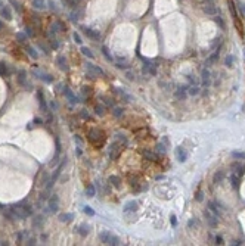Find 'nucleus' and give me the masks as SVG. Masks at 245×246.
Listing matches in <instances>:
<instances>
[{
	"instance_id": "f257e3e1",
	"label": "nucleus",
	"mask_w": 245,
	"mask_h": 246,
	"mask_svg": "<svg viewBox=\"0 0 245 246\" xmlns=\"http://www.w3.org/2000/svg\"><path fill=\"white\" fill-rule=\"evenodd\" d=\"M10 212L15 215L16 220H24L27 217H30L33 214V206L30 204H25V202H21L18 205H13L10 208Z\"/></svg>"
},
{
	"instance_id": "f03ea898",
	"label": "nucleus",
	"mask_w": 245,
	"mask_h": 246,
	"mask_svg": "<svg viewBox=\"0 0 245 246\" xmlns=\"http://www.w3.org/2000/svg\"><path fill=\"white\" fill-rule=\"evenodd\" d=\"M87 137H89V142H90L92 145H95V146H102L105 143V134L98 128H93V130L89 131Z\"/></svg>"
},
{
	"instance_id": "7ed1b4c3",
	"label": "nucleus",
	"mask_w": 245,
	"mask_h": 246,
	"mask_svg": "<svg viewBox=\"0 0 245 246\" xmlns=\"http://www.w3.org/2000/svg\"><path fill=\"white\" fill-rule=\"evenodd\" d=\"M204 218H205V222L211 227V229H216L218 226V220H217V215L214 212H211L210 209H205L204 211Z\"/></svg>"
},
{
	"instance_id": "20e7f679",
	"label": "nucleus",
	"mask_w": 245,
	"mask_h": 246,
	"mask_svg": "<svg viewBox=\"0 0 245 246\" xmlns=\"http://www.w3.org/2000/svg\"><path fill=\"white\" fill-rule=\"evenodd\" d=\"M33 74H34L36 77H38L40 80H43L44 83H52V81H53V77H52L50 74H47V72H44V71L36 69V71H33Z\"/></svg>"
},
{
	"instance_id": "39448f33",
	"label": "nucleus",
	"mask_w": 245,
	"mask_h": 246,
	"mask_svg": "<svg viewBox=\"0 0 245 246\" xmlns=\"http://www.w3.org/2000/svg\"><path fill=\"white\" fill-rule=\"evenodd\" d=\"M176 158L179 162H186L188 161V152L183 147H177L176 149Z\"/></svg>"
},
{
	"instance_id": "423d86ee",
	"label": "nucleus",
	"mask_w": 245,
	"mask_h": 246,
	"mask_svg": "<svg viewBox=\"0 0 245 246\" xmlns=\"http://www.w3.org/2000/svg\"><path fill=\"white\" fill-rule=\"evenodd\" d=\"M56 65L59 66V69H61V71H64V72H66V71L70 69L68 62H66V59H65L64 56H58V58H56Z\"/></svg>"
},
{
	"instance_id": "0eeeda50",
	"label": "nucleus",
	"mask_w": 245,
	"mask_h": 246,
	"mask_svg": "<svg viewBox=\"0 0 245 246\" xmlns=\"http://www.w3.org/2000/svg\"><path fill=\"white\" fill-rule=\"evenodd\" d=\"M138 208H139V204L136 202V200H130V202H127L126 205H124V208H123V211L127 214V212H135V211H138Z\"/></svg>"
},
{
	"instance_id": "6e6552de",
	"label": "nucleus",
	"mask_w": 245,
	"mask_h": 246,
	"mask_svg": "<svg viewBox=\"0 0 245 246\" xmlns=\"http://www.w3.org/2000/svg\"><path fill=\"white\" fill-rule=\"evenodd\" d=\"M58 208H59V197L56 195H53L49 199V209H50V212H56Z\"/></svg>"
},
{
	"instance_id": "1a4fd4ad",
	"label": "nucleus",
	"mask_w": 245,
	"mask_h": 246,
	"mask_svg": "<svg viewBox=\"0 0 245 246\" xmlns=\"http://www.w3.org/2000/svg\"><path fill=\"white\" fill-rule=\"evenodd\" d=\"M77 231H78V234H80V236L86 237L89 233H90V226H89L87 222H83V224H80V226L77 227Z\"/></svg>"
},
{
	"instance_id": "9d476101",
	"label": "nucleus",
	"mask_w": 245,
	"mask_h": 246,
	"mask_svg": "<svg viewBox=\"0 0 245 246\" xmlns=\"http://www.w3.org/2000/svg\"><path fill=\"white\" fill-rule=\"evenodd\" d=\"M174 96H176V99H177V100H185V99H186V96H188L186 87H179V88L176 90Z\"/></svg>"
},
{
	"instance_id": "9b49d317",
	"label": "nucleus",
	"mask_w": 245,
	"mask_h": 246,
	"mask_svg": "<svg viewBox=\"0 0 245 246\" xmlns=\"http://www.w3.org/2000/svg\"><path fill=\"white\" fill-rule=\"evenodd\" d=\"M37 97H38V103H40V108L43 112H47V106H46V100H44V95L41 90L37 92Z\"/></svg>"
},
{
	"instance_id": "f8f14e48",
	"label": "nucleus",
	"mask_w": 245,
	"mask_h": 246,
	"mask_svg": "<svg viewBox=\"0 0 245 246\" xmlns=\"http://www.w3.org/2000/svg\"><path fill=\"white\" fill-rule=\"evenodd\" d=\"M64 93H65V96H66V97H68V99H70V102H71L73 105L78 103V97H77V96H75V95H74V93L71 92V90H70V88H68V87H65V90H64Z\"/></svg>"
},
{
	"instance_id": "ddd939ff",
	"label": "nucleus",
	"mask_w": 245,
	"mask_h": 246,
	"mask_svg": "<svg viewBox=\"0 0 245 246\" xmlns=\"http://www.w3.org/2000/svg\"><path fill=\"white\" fill-rule=\"evenodd\" d=\"M111 236H112V234H111V231H102L101 234H99V240L102 242V243H105V245H109L111 243Z\"/></svg>"
},
{
	"instance_id": "4468645a",
	"label": "nucleus",
	"mask_w": 245,
	"mask_h": 246,
	"mask_svg": "<svg viewBox=\"0 0 245 246\" xmlns=\"http://www.w3.org/2000/svg\"><path fill=\"white\" fill-rule=\"evenodd\" d=\"M201 78H202V84L204 85H210V83H211V72L208 69H202Z\"/></svg>"
},
{
	"instance_id": "2eb2a0df",
	"label": "nucleus",
	"mask_w": 245,
	"mask_h": 246,
	"mask_svg": "<svg viewBox=\"0 0 245 246\" xmlns=\"http://www.w3.org/2000/svg\"><path fill=\"white\" fill-rule=\"evenodd\" d=\"M143 158H146L148 161L155 162V161L158 159V155H157V153H154V152H151V150H143Z\"/></svg>"
},
{
	"instance_id": "dca6fc26",
	"label": "nucleus",
	"mask_w": 245,
	"mask_h": 246,
	"mask_svg": "<svg viewBox=\"0 0 245 246\" xmlns=\"http://www.w3.org/2000/svg\"><path fill=\"white\" fill-rule=\"evenodd\" d=\"M223 178H225V172H223V171H217V172L213 175V183H214V184H220L221 181H223Z\"/></svg>"
},
{
	"instance_id": "f3484780",
	"label": "nucleus",
	"mask_w": 245,
	"mask_h": 246,
	"mask_svg": "<svg viewBox=\"0 0 245 246\" xmlns=\"http://www.w3.org/2000/svg\"><path fill=\"white\" fill-rule=\"evenodd\" d=\"M71 220H74V214L65 212V214H61V215H59V221H61V222H70Z\"/></svg>"
},
{
	"instance_id": "a211bd4d",
	"label": "nucleus",
	"mask_w": 245,
	"mask_h": 246,
	"mask_svg": "<svg viewBox=\"0 0 245 246\" xmlns=\"http://www.w3.org/2000/svg\"><path fill=\"white\" fill-rule=\"evenodd\" d=\"M229 180H230V183H232V187H233V189H238V187H239V177H238L236 174H230Z\"/></svg>"
},
{
	"instance_id": "6ab92c4d",
	"label": "nucleus",
	"mask_w": 245,
	"mask_h": 246,
	"mask_svg": "<svg viewBox=\"0 0 245 246\" xmlns=\"http://www.w3.org/2000/svg\"><path fill=\"white\" fill-rule=\"evenodd\" d=\"M25 77H27V72H25V71H19V74H18V83H19L22 87H25V85H27V83H25Z\"/></svg>"
},
{
	"instance_id": "aec40b11",
	"label": "nucleus",
	"mask_w": 245,
	"mask_h": 246,
	"mask_svg": "<svg viewBox=\"0 0 245 246\" xmlns=\"http://www.w3.org/2000/svg\"><path fill=\"white\" fill-rule=\"evenodd\" d=\"M86 195H87V197H93V196L96 195V189H95L93 184H89V186L86 187Z\"/></svg>"
},
{
	"instance_id": "412c9836",
	"label": "nucleus",
	"mask_w": 245,
	"mask_h": 246,
	"mask_svg": "<svg viewBox=\"0 0 245 246\" xmlns=\"http://www.w3.org/2000/svg\"><path fill=\"white\" fill-rule=\"evenodd\" d=\"M109 183L112 184V186H115V187H120V186H121V180H120V177H117V175H111V177H109Z\"/></svg>"
},
{
	"instance_id": "4be33fe9",
	"label": "nucleus",
	"mask_w": 245,
	"mask_h": 246,
	"mask_svg": "<svg viewBox=\"0 0 245 246\" xmlns=\"http://www.w3.org/2000/svg\"><path fill=\"white\" fill-rule=\"evenodd\" d=\"M123 114H124V110H123V108L114 106V109H112V115H114L115 118H120V117H123Z\"/></svg>"
},
{
	"instance_id": "5701e85b",
	"label": "nucleus",
	"mask_w": 245,
	"mask_h": 246,
	"mask_svg": "<svg viewBox=\"0 0 245 246\" xmlns=\"http://www.w3.org/2000/svg\"><path fill=\"white\" fill-rule=\"evenodd\" d=\"M188 95H191V96H198V95H199V87H198V85H191L189 90H188Z\"/></svg>"
},
{
	"instance_id": "b1692460",
	"label": "nucleus",
	"mask_w": 245,
	"mask_h": 246,
	"mask_svg": "<svg viewBox=\"0 0 245 246\" xmlns=\"http://www.w3.org/2000/svg\"><path fill=\"white\" fill-rule=\"evenodd\" d=\"M232 168L235 170V174H236V175H242V174H244V167H242L241 164H233Z\"/></svg>"
},
{
	"instance_id": "393cba45",
	"label": "nucleus",
	"mask_w": 245,
	"mask_h": 246,
	"mask_svg": "<svg viewBox=\"0 0 245 246\" xmlns=\"http://www.w3.org/2000/svg\"><path fill=\"white\" fill-rule=\"evenodd\" d=\"M95 114H96V115H101V117L105 115V106H103V105H96V106H95Z\"/></svg>"
},
{
	"instance_id": "a878e982",
	"label": "nucleus",
	"mask_w": 245,
	"mask_h": 246,
	"mask_svg": "<svg viewBox=\"0 0 245 246\" xmlns=\"http://www.w3.org/2000/svg\"><path fill=\"white\" fill-rule=\"evenodd\" d=\"M118 153H120V149L117 147V145H112V147H111V158H112V159H115L117 158V156H118Z\"/></svg>"
},
{
	"instance_id": "bb28decb",
	"label": "nucleus",
	"mask_w": 245,
	"mask_h": 246,
	"mask_svg": "<svg viewBox=\"0 0 245 246\" xmlns=\"http://www.w3.org/2000/svg\"><path fill=\"white\" fill-rule=\"evenodd\" d=\"M157 149H158V153H161V155H164V153L167 152V146H165L163 142H160V143H158Z\"/></svg>"
},
{
	"instance_id": "cd10ccee",
	"label": "nucleus",
	"mask_w": 245,
	"mask_h": 246,
	"mask_svg": "<svg viewBox=\"0 0 245 246\" xmlns=\"http://www.w3.org/2000/svg\"><path fill=\"white\" fill-rule=\"evenodd\" d=\"M208 208H210V211H211V212H214L217 217L220 215V212H218V209H217V206H216V204H214V202H208Z\"/></svg>"
},
{
	"instance_id": "c85d7f7f",
	"label": "nucleus",
	"mask_w": 245,
	"mask_h": 246,
	"mask_svg": "<svg viewBox=\"0 0 245 246\" xmlns=\"http://www.w3.org/2000/svg\"><path fill=\"white\" fill-rule=\"evenodd\" d=\"M121 243V239L120 237H117V236H111V243L109 245H112V246H117V245H120Z\"/></svg>"
},
{
	"instance_id": "c756f323",
	"label": "nucleus",
	"mask_w": 245,
	"mask_h": 246,
	"mask_svg": "<svg viewBox=\"0 0 245 246\" xmlns=\"http://www.w3.org/2000/svg\"><path fill=\"white\" fill-rule=\"evenodd\" d=\"M41 224H43V217H36V221L33 222V226L36 229H38V227H41Z\"/></svg>"
},
{
	"instance_id": "7c9ffc66",
	"label": "nucleus",
	"mask_w": 245,
	"mask_h": 246,
	"mask_svg": "<svg viewBox=\"0 0 245 246\" xmlns=\"http://www.w3.org/2000/svg\"><path fill=\"white\" fill-rule=\"evenodd\" d=\"M81 53H83L84 56H87V58H93L92 50H90V49H87V47H81Z\"/></svg>"
},
{
	"instance_id": "2f4dec72",
	"label": "nucleus",
	"mask_w": 245,
	"mask_h": 246,
	"mask_svg": "<svg viewBox=\"0 0 245 246\" xmlns=\"http://www.w3.org/2000/svg\"><path fill=\"white\" fill-rule=\"evenodd\" d=\"M233 62H235L233 56H232V55H228V58H226V65L229 66V68H233Z\"/></svg>"
},
{
	"instance_id": "473e14b6",
	"label": "nucleus",
	"mask_w": 245,
	"mask_h": 246,
	"mask_svg": "<svg viewBox=\"0 0 245 246\" xmlns=\"http://www.w3.org/2000/svg\"><path fill=\"white\" fill-rule=\"evenodd\" d=\"M232 156L236 159H245V153L244 152H232Z\"/></svg>"
},
{
	"instance_id": "72a5a7b5",
	"label": "nucleus",
	"mask_w": 245,
	"mask_h": 246,
	"mask_svg": "<svg viewBox=\"0 0 245 246\" xmlns=\"http://www.w3.org/2000/svg\"><path fill=\"white\" fill-rule=\"evenodd\" d=\"M83 212H84V214H87V215H90V217H93V215H95V211H93L90 206H84V208H83Z\"/></svg>"
},
{
	"instance_id": "f704fd0d",
	"label": "nucleus",
	"mask_w": 245,
	"mask_h": 246,
	"mask_svg": "<svg viewBox=\"0 0 245 246\" xmlns=\"http://www.w3.org/2000/svg\"><path fill=\"white\" fill-rule=\"evenodd\" d=\"M204 12L208 13V15H214L216 13V8L214 6H207V8H204Z\"/></svg>"
},
{
	"instance_id": "c9c22d12",
	"label": "nucleus",
	"mask_w": 245,
	"mask_h": 246,
	"mask_svg": "<svg viewBox=\"0 0 245 246\" xmlns=\"http://www.w3.org/2000/svg\"><path fill=\"white\" fill-rule=\"evenodd\" d=\"M149 74L154 75V77L157 75V66H155L154 63H149Z\"/></svg>"
},
{
	"instance_id": "e433bc0d",
	"label": "nucleus",
	"mask_w": 245,
	"mask_h": 246,
	"mask_svg": "<svg viewBox=\"0 0 245 246\" xmlns=\"http://www.w3.org/2000/svg\"><path fill=\"white\" fill-rule=\"evenodd\" d=\"M27 52L30 53V56H31L33 59H37V58H38V55L36 53V50H34V49H31V47H28V49H27Z\"/></svg>"
},
{
	"instance_id": "4c0bfd02",
	"label": "nucleus",
	"mask_w": 245,
	"mask_h": 246,
	"mask_svg": "<svg viewBox=\"0 0 245 246\" xmlns=\"http://www.w3.org/2000/svg\"><path fill=\"white\" fill-rule=\"evenodd\" d=\"M229 8H230V12H232V15H233V18H236V12H235V5H233V2L232 0H229Z\"/></svg>"
},
{
	"instance_id": "58836bf2",
	"label": "nucleus",
	"mask_w": 245,
	"mask_h": 246,
	"mask_svg": "<svg viewBox=\"0 0 245 246\" xmlns=\"http://www.w3.org/2000/svg\"><path fill=\"white\" fill-rule=\"evenodd\" d=\"M83 95L84 96H90L92 95V88L90 87H83Z\"/></svg>"
},
{
	"instance_id": "ea45409f",
	"label": "nucleus",
	"mask_w": 245,
	"mask_h": 246,
	"mask_svg": "<svg viewBox=\"0 0 245 246\" xmlns=\"http://www.w3.org/2000/svg\"><path fill=\"white\" fill-rule=\"evenodd\" d=\"M0 74H2V75H6V74H8V69H6V65H5V63H0Z\"/></svg>"
},
{
	"instance_id": "a19ab883",
	"label": "nucleus",
	"mask_w": 245,
	"mask_h": 246,
	"mask_svg": "<svg viewBox=\"0 0 245 246\" xmlns=\"http://www.w3.org/2000/svg\"><path fill=\"white\" fill-rule=\"evenodd\" d=\"M102 52H103V55H105V58H106L108 60H112V56L109 55V52L106 50V47H102Z\"/></svg>"
},
{
	"instance_id": "79ce46f5",
	"label": "nucleus",
	"mask_w": 245,
	"mask_h": 246,
	"mask_svg": "<svg viewBox=\"0 0 245 246\" xmlns=\"http://www.w3.org/2000/svg\"><path fill=\"white\" fill-rule=\"evenodd\" d=\"M103 100H105V103L108 105V106H114V100L112 99H109V97H102Z\"/></svg>"
},
{
	"instance_id": "37998d69",
	"label": "nucleus",
	"mask_w": 245,
	"mask_h": 246,
	"mask_svg": "<svg viewBox=\"0 0 245 246\" xmlns=\"http://www.w3.org/2000/svg\"><path fill=\"white\" fill-rule=\"evenodd\" d=\"M214 21L217 22V24H218V25H220L221 28H225V24H223V21H221V18H220V16H217V18H214Z\"/></svg>"
},
{
	"instance_id": "c03bdc74",
	"label": "nucleus",
	"mask_w": 245,
	"mask_h": 246,
	"mask_svg": "<svg viewBox=\"0 0 245 246\" xmlns=\"http://www.w3.org/2000/svg\"><path fill=\"white\" fill-rule=\"evenodd\" d=\"M196 200H198V202H201V200H202V192L201 190L196 192Z\"/></svg>"
},
{
	"instance_id": "a18cd8bd",
	"label": "nucleus",
	"mask_w": 245,
	"mask_h": 246,
	"mask_svg": "<svg viewBox=\"0 0 245 246\" xmlns=\"http://www.w3.org/2000/svg\"><path fill=\"white\" fill-rule=\"evenodd\" d=\"M188 80L191 81V84H192V85H196V80H195V77H193V75H188Z\"/></svg>"
},
{
	"instance_id": "49530a36",
	"label": "nucleus",
	"mask_w": 245,
	"mask_h": 246,
	"mask_svg": "<svg viewBox=\"0 0 245 246\" xmlns=\"http://www.w3.org/2000/svg\"><path fill=\"white\" fill-rule=\"evenodd\" d=\"M161 142H163L167 147H170V140H168V137H167V136H165V137H163V140H161Z\"/></svg>"
},
{
	"instance_id": "de8ad7c7",
	"label": "nucleus",
	"mask_w": 245,
	"mask_h": 246,
	"mask_svg": "<svg viewBox=\"0 0 245 246\" xmlns=\"http://www.w3.org/2000/svg\"><path fill=\"white\" fill-rule=\"evenodd\" d=\"M170 220H171V224H173V226L176 227V226H177V220H176V215H171V217H170Z\"/></svg>"
},
{
	"instance_id": "09e8293b",
	"label": "nucleus",
	"mask_w": 245,
	"mask_h": 246,
	"mask_svg": "<svg viewBox=\"0 0 245 246\" xmlns=\"http://www.w3.org/2000/svg\"><path fill=\"white\" fill-rule=\"evenodd\" d=\"M126 77H127V78H128V80H135V75H133V74H131V72H130V71H128V72H127V74H126Z\"/></svg>"
},
{
	"instance_id": "8fccbe9b",
	"label": "nucleus",
	"mask_w": 245,
	"mask_h": 246,
	"mask_svg": "<svg viewBox=\"0 0 245 246\" xmlns=\"http://www.w3.org/2000/svg\"><path fill=\"white\" fill-rule=\"evenodd\" d=\"M193 226H195V220H191V221L188 222V227H189V229H192Z\"/></svg>"
},
{
	"instance_id": "3c124183",
	"label": "nucleus",
	"mask_w": 245,
	"mask_h": 246,
	"mask_svg": "<svg viewBox=\"0 0 245 246\" xmlns=\"http://www.w3.org/2000/svg\"><path fill=\"white\" fill-rule=\"evenodd\" d=\"M81 117L83 118H89V112H87V110H81Z\"/></svg>"
},
{
	"instance_id": "603ef678",
	"label": "nucleus",
	"mask_w": 245,
	"mask_h": 246,
	"mask_svg": "<svg viewBox=\"0 0 245 246\" xmlns=\"http://www.w3.org/2000/svg\"><path fill=\"white\" fill-rule=\"evenodd\" d=\"M216 243L217 245H223V239H221V237H216Z\"/></svg>"
},
{
	"instance_id": "864d4df0",
	"label": "nucleus",
	"mask_w": 245,
	"mask_h": 246,
	"mask_svg": "<svg viewBox=\"0 0 245 246\" xmlns=\"http://www.w3.org/2000/svg\"><path fill=\"white\" fill-rule=\"evenodd\" d=\"M117 68H118V69H126V68H127V66H124V65L118 63V65H117Z\"/></svg>"
},
{
	"instance_id": "5fc2aeb1",
	"label": "nucleus",
	"mask_w": 245,
	"mask_h": 246,
	"mask_svg": "<svg viewBox=\"0 0 245 246\" xmlns=\"http://www.w3.org/2000/svg\"><path fill=\"white\" fill-rule=\"evenodd\" d=\"M27 242H28L27 245H36V240H34V239H30V240H27Z\"/></svg>"
},
{
	"instance_id": "6e6d98bb",
	"label": "nucleus",
	"mask_w": 245,
	"mask_h": 246,
	"mask_svg": "<svg viewBox=\"0 0 245 246\" xmlns=\"http://www.w3.org/2000/svg\"><path fill=\"white\" fill-rule=\"evenodd\" d=\"M74 38H75V41H77V43H81V40H80V37H78L77 34H74Z\"/></svg>"
},
{
	"instance_id": "4d7b16f0",
	"label": "nucleus",
	"mask_w": 245,
	"mask_h": 246,
	"mask_svg": "<svg viewBox=\"0 0 245 246\" xmlns=\"http://www.w3.org/2000/svg\"><path fill=\"white\" fill-rule=\"evenodd\" d=\"M242 10H244V12H245V5H242Z\"/></svg>"
},
{
	"instance_id": "13d9d810",
	"label": "nucleus",
	"mask_w": 245,
	"mask_h": 246,
	"mask_svg": "<svg viewBox=\"0 0 245 246\" xmlns=\"http://www.w3.org/2000/svg\"><path fill=\"white\" fill-rule=\"evenodd\" d=\"M0 28H2V24H0Z\"/></svg>"
}]
</instances>
